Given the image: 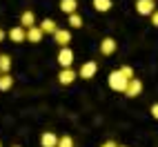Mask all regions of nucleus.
Wrapping results in <instances>:
<instances>
[{"mask_svg":"<svg viewBox=\"0 0 158 147\" xmlns=\"http://www.w3.org/2000/svg\"><path fill=\"white\" fill-rule=\"evenodd\" d=\"M107 80H109V87H111L114 91H120V94H125V91H127V85H129V78H125L120 69H116V71H111L109 76H107Z\"/></svg>","mask_w":158,"mask_h":147,"instance_id":"f257e3e1","label":"nucleus"},{"mask_svg":"<svg viewBox=\"0 0 158 147\" xmlns=\"http://www.w3.org/2000/svg\"><path fill=\"white\" fill-rule=\"evenodd\" d=\"M96 71H98V62H96V60H87L85 65L78 69V76H80L82 80H91L94 76H96Z\"/></svg>","mask_w":158,"mask_h":147,"instance_id":"f03ea898","label":"nucleus"},{"mask_svg":"<svg viewBox=\"0 0 158 147\" xmlns=\"http://www.w3.org/2000/svg\"><path fill=\"white\" fill-rule=\"evenodd\" d=\"M71 62H73V51H71V47H60V51H58V65H60L62 69H69Z\"/></svg>","mask_w":158,"mask_h":147,"instance_id":"7ed1b4c3","label":"nucleus"},{"mask_svg":"<svg viewBox=\"0 0 158 147\" xmlns=\"http://www.w3.org/2000/svg\"><path fill=\"white\" fill-rule=\"evenodd\" d=\"M136 11L140 16H152L156 11V2L154 0H138V2H136Z\"/></svg>","mask_w":158,"mask_h":147,"instance_id":"20e7f679","label":"nucleus"},{"mask_svg":"<svg viewBox=\"0 0 158 147\" xmlns=\"http://www.w3.org/2000/svg\"><path fill=\"white\" fill-rule=\"evenodd\" d=\"M76 78H78V74L73 71L71 67L69 69H60V74H58V82H60V85H71Z\"/></svg>","mask_w":158,"mask_h":147,"instance_id":"39448f33","label":"nucleus"},{"mask_svg":"<svg viewBox=\"0 0 158 147\" xmlns=\"http://www.w3.org/2000/svg\"><path fill=\"white\" fill-rule=\"evenodd\" d=\"M143 91V80H138V78H131L129 80V85H127V98H136L138 94Z\"/></svg>","mask_w":158,"mask_h":147,"instance_id":"423d86ee","label":"nucleus"},{"mask_svg":"<svg viewBox=\"0 0 158 147\" xmlns=\"http://www.w3.org/2000/svg\"><path fill=\"white\" fill-rule=\"evenodd\" d=\"M58 136L54 134V132H45L43 136H40V145L43 147H58Z\"/></svg>","mask_w":158,"mask_h":147,"instance_id":"0eeeda50","label":"nucleus"},{"mask_svg":"<svg viewBox=\"0 0 158 147\" xmlns=\"http://www.w3.org/2000/svg\"><path fill=\"white\" fill-rule=\"evenodd\" d=\"M9 38H11L14 40V43H25V40H27V29L25 27H14L11 31H9Z\"/></svg>","mask_w":158,"mask_h":147,"instance_id":"6e6552de","label":"nucleus"},{"mask_svg":"<svg viewBox=\"0 0 158 147\" xmlns=\"http://www.w3.org/2000/svg\"><path fill=\"white\" fill-rule=\"evenodd\" d=\"M54 38H56V43H58L60 47H67V45L71 43V31H67V29H58L56 34H54Z\"/></svg>","mask_w":158,"mask_h":147,"instance_id":"1a4fd4ad","label":"nucleus"},{"mask_svg":"<svg viewBox=\"0 0 158 147\" xmlns=\"http://www.w3.org/2000/svg\"><path fill=\"white\" fill-rule=\"evenodd\" d=\"M20 27H25V29H31V27H36V16L34 11H23V16H20Z\"/></svg>","mask_w":158,"mask_h":147,"instance_id":"9d476101","label":"nucleus"},{"mask_svg":"<svg viewBox=\"0 0 158 147\" xmlns=\"http://www.w3.org/2000/svg\"><path fill=\"white\" fill-rule=\"evenodd\" d=\"M116 51V40L114 38H102V43H100V54L102 56H111Z\"/></svg>","mask_w":158,"mask_h":147,"instance_id":"9b49d317","label":"nucleus"},{"mask_svg":"<svg viewBox=\"0 0 158 147\" xmlns=\"http://www.w3.org/2000/svg\"><path fill=\"white\" fill-rule=\"evenodd\" d=\"M43 29H40V27H31V29H27V40H29V43H34V45H38L40 43V40H43Z\"/></svg>","mask_w":158,"mask_h":147,"instance_id":"f8f14e48","label":"nucleus"},{"mask_svg":"<svg viewBox=\"0 0 158 147\" xmlns=\"http://www.w3.org/2000/svg\"><path fill=\"white\" fill-rule=\"evenodd\" d=\"M60 11L65 14H76L78 11V0H60Z\"/></svg>","mask_w":158,"mask_h":147,"instance_id":"ddd939ff","label":"nucleus"},{"mask_svg":"<svg viewBox=\"0 0 158 147\" xmlns=\"http://www.w3.org/2000/svg\"><path fill=\"white\" fill-rule=\"evenodd\" d=\"M40 29H43V34H51V36H54L56 31H58V25H56L51 18H45L43 25H40Z\"/></svg>","mask_w":158,"mask_h":147,"instance_id":"4468645a","label":"nucleus"},{"mask_svg":"<svg viewBox=\"0 0 158 147\" xmlns=\"http://www.w3.org/2000/svg\"><path fill=\"white\" fill-rule=\"evenodd\" d=\"M91 5H94V9L96 11H100V14H105V11H109L111 9V0H91Z\"/></svg>","mask_w":158,"mask_h":147,"instance_id":"2eb2a0df","label":"nucleus"},{"mask_svg":"<svg viewBox=\"0 0 158 147\" xmlns=\"http://www.w3.org/2000/svg\"><path fill=\"white\" fill-rule=\"evenodd\" d=\"M11 87H14V78L9 74H2L0 76V91H9Z\"/></svg>","mask_w":158,"mask_h":147,"instance_id":"dca6fc26","label":"nucleus"},{"mask_svg":"<svg viewBox=\"0 0 158 147\" xmlns=\"http://www.w3.org/2000/svg\"><path fill=\"white\" fill-rule=\"evenodd\" d=\"M9 69H11V58L5 56V54H0V71H2V74H9Z\"/></svg>","mask_w":158,"mask_h":147,"instance_id":"f3484780","label":"nucleus"},{"mask_svg":"<svg viewBox=\"0 0 158 147\" xmlns=\"http://www.w3.org/2000/svg\"><path fill=\"white\" fill-rule=\"evenodd\" d=\"M58 147H73V138L71 136H60V141H58Z\"/></svg>","mask_w":158,"mask_h":147,"instance_id":"a211bd4d","label":"nucleus"},{"mask_svg":"<svg viewBox=\"0 0 158 147\" xmlns=\"http://www.w3.org/2000/svg\"><path fill=\"white\" fill-rule=\"evenodd\" d=\"M69 27H82V18L78 14H71L69 16Z\"/></svg>","mask_w":158,"mask_h":147,"instance_id":"6ab92c4d","label":"nucleus"},{"mask_svg":"<svg viewBox=\"0 0 158 147\" xmlns=\"http://www.w3.org/2000/svg\"><path fill=\"white\" fill-rule=\"evenodd\" d=\"M120 71H123V76H125V78H129V80L134 78V69H131V67H123Z\"/></svg>","mask_w":158,"mask_h":147,"instance_id":"aec40b11","label":"nucleus"},{"mask_svg":"<svg viewBox=\"0 0 158 147\" xmlns=\"http://www.w3.org/2000/svg\"><path fill=\"white\" fill-rule=\"evenodd\" d=\"M152 25H154V27H158V9L152 14Z\"/></svg>","mask_w":158,"mask_h":147,"instance_id":"412c9836","label":"nucleus"},{"mask_svg":"<svg viewBox=\"0 0 158 147\" xmlns=\"http://www.w3.org/2000/svg\"><path fill=\"white\" fill-rule=\"evenodd\" d=\"M152 116H154V118L158 120V103H156V105H154V107H152Z\"/></svg>","mask_w":158,"mask_h":147,"instance_id":"4be33fe9","label":"nucleus"},{"mask_svg":"<svg viewBox=\"0 0 158 147\" xmlns=\"http://www.w3.org/2000/svg\"><path fill=\"white\" fill-rule=\"evenodd\" d=\"M100 147H118V145H116V143H114V141H107V143H102V145H100Z\"/></svg>","mask_w":158,"mask_h":147,"instance_id":"5701e85b","label":"nucleus"},{"mask_svg":"<svg viewBox=\"0 0 158 147\" xmlns=\"http://www.w3.org/2000/svg\"><path fill=\"white\" fill-rule=\"evenodd\" d=\"M5 40V29H0V43Z\"/></svg>","mask_w":158,"mask_h":147,"instance_id":"b1692460","label":"nucleus"},{"mask_svg":"<svg viewBox=\"0 0 158 147\" xmlns=\"http://www.w3.org/2000/svg\"><path fill=\"white\" fill-rule=\"evenodd\" d=\"M118 147H127V145H118Z\"/></svg>","mask_w":158,"mask_h":147,"instance_id":"393cba45","label":"nucleus"},{"mask_svg":"<svg viewBox=\"0 0 158 147\" xmlns=\"http://www.w3.org/2000/svg\"><path fill=\"white\" fill-rule=\"evenodd\" d=\"M0 76H2V71H0Z\"/></svg>","mask_w":158,"mask_h":147,"instance_id":"a878e982","label":"nucleus"},{"mask_svg":"<svg viewBox=\"0 0 158 147\" xmlns=\"http://www.w3.org/2000/svg\"><path fill=\"white\" fill-rule=\"evenodd\" d=\"M0 147H2V143H0Z\"/></svg>","mask_w":158,"mask_h":147,"instance_id":"bb28decb","label":"nucleus"},{"mask_svg":"<svg viewBox=\"0 0 158 147\" xmlns=\"http://www.w3.org/2000/svg\"><path fill=\"white\" fill-rule=\"evenodd\" d=\"M14 147H18V145H14Z\"/></svg>","mask_w":158,"mask_h":147,"instance_id":"cd10ccee","label":"nucleus"}]
</instances>
